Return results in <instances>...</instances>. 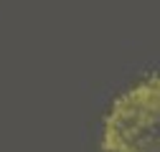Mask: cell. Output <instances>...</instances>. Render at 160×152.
<instances>
[{"instance_id":"1","label":"cell","mask_w":160,"mask_h":152,"mask_svg":"<svg viewBox=\"0 0 160 152\" xmlns=\"http://www.w3.org/2000/svg\"><path fill=\"white\" fill-rule=\"evenodd\" d=\"M102 152H160V76L130 86L112 102Z\"/></svg>"}]
</instances>
